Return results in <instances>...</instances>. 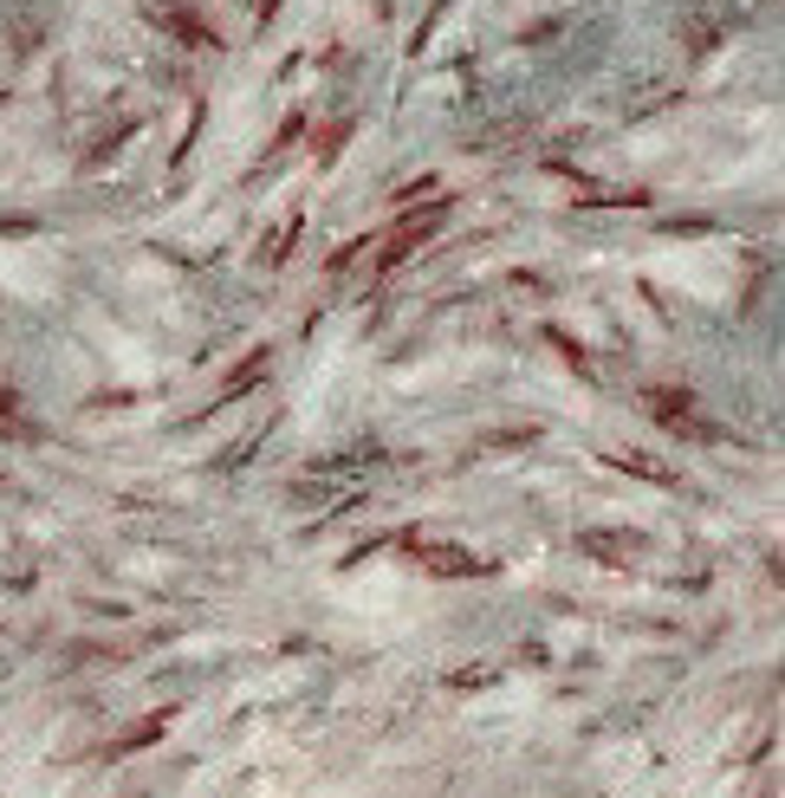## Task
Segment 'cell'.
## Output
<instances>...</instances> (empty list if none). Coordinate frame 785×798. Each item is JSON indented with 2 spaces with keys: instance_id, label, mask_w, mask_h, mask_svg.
I'll list each match as a JSON object with an SVG mask.
<instances>
[{
  "instance_id": "1",
  "label": "cell",
  "mask_w": 785,
  "mask_h": 798,
  "mask_svg": "<svg viewBox=\"0 0 785 798\" xmlns=\"http://www.w3.org/2000/svg\"><path fill=\"white\" fill-rule=\"evenodd\" d=\"M435 227H441V209H428V215L403 221V234H396V240H390V247H383V267H396V260H403V254H410V247H423V240H428V234H435Z\"/></svg>"
}]
</instances>
